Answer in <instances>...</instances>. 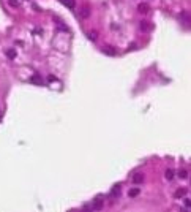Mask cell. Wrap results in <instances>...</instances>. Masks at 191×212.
<instances>
[{
    "instance_id": "obj_1",
    "label": "cell",
    "mask_w": 191,
    "mask_h": 212,
    "mask_svg": "<svg viewBox=\"0 0 191 212\" xmlns=\"http://www.w3.org/2000/svg\"><path fill=\"white\" fill-rule=\"evenodd\" d=\"M30 82H32V84H35V86H43V78L38 73H35L30 78Z\"/></svg>"
},
{
    "instance_id": "obj_2",
    "label": "cell",
    "mask_w": 191,
    "mask_h": 212,
    "mask_svg": "<svg viewBox=\"0 0 191 212\" xmlns=\"http://www.w3.org/2000/svg\"><path fill=\"white\" fill-rule=\"evenodd\" d=\"M103 206H104L103 199H101V198H97V199H95V201H93V206H92V209H93V211H101V209H103Z\"/></svg>"
},
{
    "instance_id": "obj_3",
    "label": "cell",
    "mask_w": 191,
    "mask_h": 212,
    "mask_svg": "<svg viewBox=\"0 0 191 212\" xmlns=\"http://www.w3.org/2000/svg\"><path fill=\"white\" fill-rule=\"evenodd\" d=\"M131 181H133V184H142L144 182V174L142 172H136V174L131 177Z\"/></svg>"
},
{
    "instance_id": "obj_4",
    "label": "cell",
    "mask_w": 191,
    "mask_h": 212,
    "mask_svg": "<svg viewBox=\"0 0 191 212\" xmlns=\"http://www.w3.org/2000/svg\"><path fill=\"white\" fill-rule=\"evenodd\" d=\"M103 52L108 54V55H115V54H117V49H114L112 46H104V48H103Z\"/></svg>"
},
{
    "instance_id": "obj_5",
    "label": "cell",
    "mask_w": 191,
    "mask_h": 212,
    "mask_svg": "<svg viewBox=\"0 0 191 212\" xmlns=\"http://www.w3.org/2000/svg\"><path fill=\"white\" fill-rule=\"evenodd\" d=\"M79 13H81V18H88V16H90V8H88L87 5H85V7L81 8Z\"/></svg>"
},
{
    "instance_id": "obj_6",
    "label": "cell",
    "mask_w": 191,
    "mask_h": 212,
    "mask_svg": "<svg viewBox=\"0 0 191 212\" xmlns=\"http://www.w3.org/2000/svg\"><path fill=\"white\" fill-rule=\"evenodd\" d=\"M187 192H188L187 188H178V190H177L175 193H174V196H175L177 199H178V198H183L185 195H187Z\"/></svg>"
},
{
    "instance_id": "obj_7",
    "label": "cell",
    "mask_w": 191,
    "mask_h": 212,
    "mask_svg": "<svg viewBox=\"0 0 191 212\" xmlns=\"http://www.w3.org/2000/svg\"><path fill=\"white\" fill-rule=\"evenodd\" d=\"M149 10H150V7H149L147 3H141V5L137 7V11H139V13H149Z\"/></svg>"
},
{
    "instance_id": "obj_8",
    "label": "cell",
    "mask_w": 191,
    "mask_h": 212,
    "mask_svg": "<svg viewBox=\"0 0 191 212\" xmlns=\"http://www.w3.org/2000/svg\"><path fill=\"white\" fill-rule=\"evenodd\" d=\"M119 195H120V185H114V188H112V192H111V196L117 198Z\"/></svg>"
},
{
    "instance_id": "obj_9",
    "label": "cell",
    "mask_w": 191,
    "mask_h": 212,
    "mask_svg": "<svg viewBox=\"0 0 191 212\" xmlns=\"http://www.w3.org/2000/svg\"><path fill=\"white\" fill-rule=\"evenodd\" d=\"M62 3L65 5V7H68V8H74L76 7V2L74 0H60Z\"/></svg>"
},
{
    "instance_id": "obj_10",
    "label": "cell",
    "mask_w": 191,
    "mask_h": 212,
    "mask_svg": "<svg viewBox=\"0 0 191 212\" xmlns=\"http://www.w3.org/2000/svg\"><path fill=\"white\" fill-rule=\"evenodd\" d=\"M141 30H152V24H149V21H142L141 22Z\"/></svg>"
},
{
    "instance_id": "obj_11",
    "label": "cell",
    "mask_w": 191,
    "mask_h": 212,
    "mask_svg": "<svg viewBox=\"0 0 191 212\" xmlns=\"http://www.w3.org/2000/svg\"><path fill=\"white\" fill-rule=\"evenodd\" d=\"M137 195H139V188H131V190L128 192V196L130 198H136Z\"/></svg>"
},
{
    "instance_id": "obj_12",
    "label": "cell",
    "mask_w": 191,
    "mask_h": 212,
    "mask_svg": "<svg viewBox=\"0 0 191 212\" xmlns=\"http://www.w3.org/2000/svg\"><path fill=\"white\" fill-rule=\"evenodd\" d=\"M164 176H166L167 181H172V179H174V171H172V169H167V171L164 172Z\"/></svg>"
},
{
    "instance_id": "obj_13",
    "label": "cell",
    "mask_w": 191,
    "mask_h": 212,
    "mask_svg": "<svg viewBox=\"0 0 191 212\" xmlns=\"http://www.w3.org/2000/svg\"><path fill=\"white\" fill-rule=\"evenodd\" d=\"M178 177H180V179H187V177H188V171L187 169H180V171H178Z\"/></svg>"
},
{
    "instance_id": "obj_14",
    "label": "cell",
    "mask_w": 191,
    "mask_h": 212,
    "mask_svg": "<svg viewBox=\"0 0 191 212\" xmlns=\"http://www.w3.org/2000/svg\"><path fill=\"white\" fill-rule=\"evenodd\" d=\"M8 5L13 8H18L19 7V0H8Z\"/></svg>"
},
{
    "instance_id": "obj_15",
    "label": "cell",
    "mask_w": 191,
    "mask_h": 212,
    "mask_svg": "<svg viewBox=\"0 0 191 212\" xmlns=\"http://www.w3.org/2000/svg\"><path fill=\"white\" fill-rule=\"evenodd\" d=\"M88 38H90V40H97V32H90V33H88Z\"/></svg>"
},
{
    "instance_id": "obj_16",
    "label": "cell",
    "mask_w": 191,
    "mask_h": 212,
    "mask_svg": "<svg viewBox=\"0 0 191 212\" xmlns=\"http://www.w3.org/2000/svg\"><path fill=\"white\" fill-rule=\"evenodd\" d=\"M14 55H16V52H14V49H10V51H8V57H11V59H13V57H14Z\"/></svg>"
},
{
    "instance_id": "obj_17",
    "label": "cell",
    "mask_w": 191,
    "mask_h": 212,
    "mask_svg": "<svg viewBox=\"0 0 191 212\" xmlns=\"http://www.w3.org/2000/svg\"><path fill=\"white\" fill-rule=\"evenodd\" d=\"M185 206H187V208H190V199H188V198L185 199Z\"/></svg>"
},
{
    "instance_id": "obj_18",
    "label": "cell",
    "mask_w": 191,
    "mask_h": 212,
    "mask_svg": "<svg viewBox=\"0 0 191 212\" xmlns=\"http://www.w3.org/2000/svg\"><path fill=\"white\" fill-rule=\"evenodd\" d=\"M0 119H2V116H0Z\"/></svg>"
}]
</instances>
